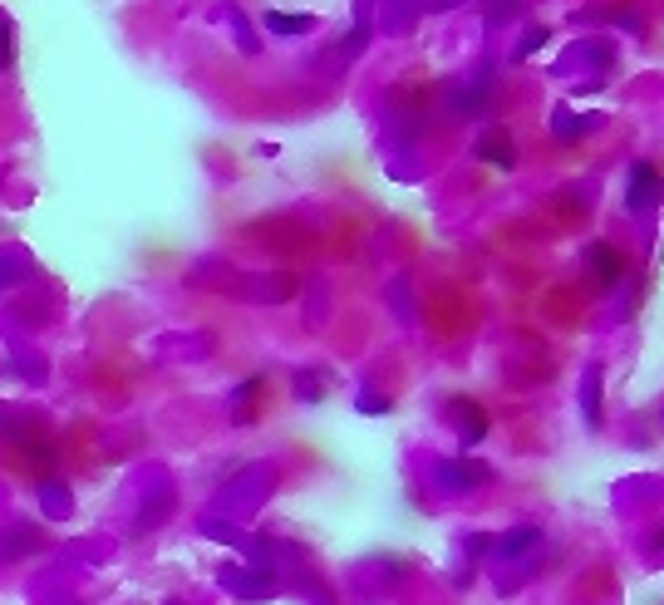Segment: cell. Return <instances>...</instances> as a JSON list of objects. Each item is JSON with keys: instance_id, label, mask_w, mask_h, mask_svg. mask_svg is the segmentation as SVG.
Wrapping results in <instances>:
<instances>
[{"instance_id": "1", "label": "cell", "mask_w": 664, "mask_h": 605, "mask_svg": "<svg viewBox=\"0 0 664 605\" xmlns=\"http://www.w3.org/2000/svg\"><path fill=\"white\" fill-rule=\"evenodd\" d=\"M660 202H664L660 168H650V163H635V168H630V187H625V207H630V212H655Z\"/></svg>"}, {"instance_id": "2", "label": "cell", "mask_w": 664, "mask_h": 605, "mask_svg": "<svg viewBox=\"0 0 664 605\" xmlns=\"http://www.w3.org/2000/svg\"><path fill=\"white\" fill-rule=\"evenodd\" d=\"M478 158H483V163H497V168L507 173V168L517 163V153H512V138H507L502 128L483 133V138H478Z\"/></svg>"}, {"instance_id": "3", "label": "cell", "mask_w": 664, "mask_h": 605, "mask_svg": "<svg viewBox=\"0 0 664 605\" xmlns=\"http://www.w3.org/2000/svg\"><path fill=\"white\" fill-rule=\"evenodd\" d=\"M586 261L596 266V276H601V286H615V281H620V271H625V261L615 256V246H605V242L586 246Z\"/></svg>"}, {"instance_id": "4", "label": "cell", "mask_w": 664, "mask_h": 605, "mask_svg": "<svg viewBox=\"0 0 664 605\" xmlns=\"http://www.w3.org/2000/svg\"><path fill=\"white\" fill-rule=\"evenodd\" d=\"M438 478L453 483V492H468V483H487V468L483 463H468V468H463V463H443Z\"/></svg>"}, {"instance_id": "5", "label": "cell", "mask_w": 664, "mask_h": 605, "mask_svg": "<svg viewBox=\"0 0 664 605\" xmlns=\"http://www.w3.org/2000/svg\"><path fill=\"white\" fill-rule=\"evenodd\" d=\"M581 404H586V424L601 428V364L586 369V384H581Z\"/></svg>"}, {"instance_id": "6", "label": "cell", "mask_w": 664, "mask_h": 605, "mask_svg": "<svg viewBox=\"0 0 664 605\" xmlns=\"http://www.w3.org/2000/svg\"><path fill=\"white\" fill-rule=\"evenodd\" d=\"M453 409H458V419H463V448H478V443H483V433H487V419L478 414V404H468V399H463V404H453Z\"/></svg>"}, {"instance_id": "7", "label": "cell", "mask_w": 664, "mask_h": 605, "mask_svg": "<svg viewBox=\"0 0 664 605\" xmlns=\"http://www.w3.org/2000/svg\"><path fill=\"white\" fill-rule=\"evenodd\" d=\"M310 25H315V15H286V10L266 15V30H276V35H301Z\"/></svg>"}, {"instance_id": "8", "label": "cell", "mask_w": 664, "mask_h": 605, "mask_svg": "<svg viewBox=\"0 0 664 605\" xmlns=\"http://www.w3.org/2000/svg\"><path fill=\"white\" fill-rule=\"evenodd\" d=\"M532 542H537V527H517L512 537H502V542H497V556H517V551H527Z\"/></svg>"}, {"instance_id": "9", "label": "cell", "mask_w": 664, "mask_h": 605, "mask_svg": "<svg viewBox=\"0 0 664 605\" xmlns=\"http://www.w3.org/2000/svg\"><path fill=\"white\" fill-rule=\"evenodd\" d=\"M542 45H546V30H542V25H532V30H527V35L517 40L512 60H527V55H532V50H542Z\"/></svg>"}, {"instance_id": "10", "label": "cell", "mask_w": 664, "mask_h": 605, "mask_svg": "<svg viewBox=\"0 0 664 605\" xmlns=\"http://www.w3.org/2000/svg\"><path fill=\"white\" fill-rule=\"evenodd\" d=\"M581 128H591V119H576V114H556V138H581Z\"/></svg>"}, {"instance_id": "11", "label": "cell", "mask_w": 664, "mask_h": 605, "mask_svg": "<svg viewBox=\"0 0 664 605\" xmlns=\"http://www.w3.org/2000/svg\"><path fill=\"white\" fill-rule=\"evenodd\" d=\"M360 404H364V414H389V399H379V394H364Z\"/></svg>"}, {"instance_id": "12", "label": "cell", "mask_w": 664, "mask_h": 605, "mask_svg": "<svg viewBox=\"0 0 664 605\" xmlns=\"http://www.w3.org/2000/svg\"><path fill=\"white\" fill-rule=\"evenodd\" d=\"M0 60H10V25H5V15H0Z\"/></svg>"}, {"instance_id": "13", "label": "cell", "mask_w": 664, "mask_h": 605, "mask_svg": "<svg viewBox=\"0 0 664 605\" xmlns=\"http://www.w3.org/2000/svg\"><path fill=\"white\" fill-rule=\"evenodd\" d=\"M660 551H664V532H660Z\"/></svg>"}]
</instances>
